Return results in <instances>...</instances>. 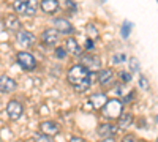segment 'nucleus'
Masks as SVG:
<instances>
[{
    "label": "nucleus",
    "mask_w": 158,
    "mask_h": 142,
    "mask_svg": "<svg viewBox=\"0 0 158 142\" xmlns=\"http://www.w3.org/2000/svg\"><path fill=\"white\" fill-rule=\"evenodd\" d=\"M60 5H62L65 10H71L73 13L76 11V5H74L73 0H60Z\"/></svg>",
    "instance_id": "obj_19"
},
{
    "label": "nucleus",
    "mask_w": 158,
    "mask_h": 142,
    "mask_svg": "<svg viewBox=\"0 0 158 142\" xmlns=\"http://www.w3.org/2000/svg\"><path fill=\"white\" fill-rule=\"evenodd\" d=\"M101 142H115V140H114L112 137H106V139H103Z\"/></svg>",
    "instance_id": "obj_31"
},
{
    "label": "nucleus",
    "mask_w": 158,
    "mask_h": 142,
    "mask_svg": "<svg viewBox=\"0 0 158 142\" xmlns=\"http://www.w3.org/2000/svg\"><path fill=\"white\" fill-rule=\"evenodd\" d=\"M120 142H136V137L133 136V134H127V136H123L122 137V140Z\"/></svg>",
    "instance_id": "obj_27"
},
{
    "label": "nucleus",
    "mask_w": 158,
    "mask_h": 142,
    "mask_svg": "<svg viewBox=\"0 0 158 142\" xmlns=\"http://www.w3.org/2000/svg\"><path fill=\"white\" fill-rule=\"evenodd\" d=\"M40 130H41L44 134H49V136H56L60 133V126L56 123V122H43L40 125Z\"/></svg>",
    "instance_id": "obj_16"
},
{
    "label": "nucleus",
    "mask_w": 158,
    "mask_h": 142,
    "mask_svg": "<svg viewBox=\"0 0 158 142\" xmlns=\"http://www.w3.org/2000/svg\"><path fill=\"white\" fill-rule=\"evenodd\" d=\"M117 120H118V128L125 130V128H128L131 123H133V115H131L130 112H123V114H122Z\"/></svg>",
    "instance_id": "obj_18"
},
{
    "label": "nucleus",
    "mask_w": 158,
    "mask_h": 142,
    "mask_svg": "<svg viewBox=\"0 0 158 142\" xmlns=\"http://www.w3.org/2000/svg\"><path fill=\"white\" fill-rule=\"evenodd\" d=\"M94 47H95V44H94V40H92V38H89V40L85 41V49H87V51H92Z\"/></svg>",
    "instance_id": "obj_29"
},
{
    "label": "nucleus",
    "mask_w": 158,
    "mask_h": 142,
    "mask_svg": "<svg viewBox=\"0 0 158 142\" xmlns=\"http://www.w3.org/2000/svg\"><path fill=\"white\" fill-rule=\"evenodd\" d=\"M123 60H125V55H123V54H115V55L112 57V62H114V63H122Z\"/></svg>",
    "instance_id": "obj_25"
},
{
    "label": "nucleus",
    "mask_w": 158,
    "mask_h": 142,
    "mask_svg": "<svg viewBox=\"0 0 158 142\" xmlns=\"http://www.w3.org/2000/svg\"><path fill=\"white\" fill-rule=\"evenodd\" d=\"M67 52H68V51L65 49V47H56V52H54V54H56V57H57V59H60V60H62V59L67 57Z\"/></svg>",
    "instance_id": "obj_22"
},
{
    "label": "nucleus",
    "mask_w": 158,
    "mask_h": 142,
    "mask_svg": "<svg viewBox=\"0 0 158 142\" xmlns=\"http://www.w3.org/2000/svg\"><path fill=\"white\" fill-rule=\"evenodd\" d=\"M16 88V81H13L8 76H2L0 77V92L2 93H11Z\"/></svg>",
    "instance_id": "obj_15"
},
{
    "label": "nucleus",
    "mask_w": 158,
    "mask_h": 142,
    "mask_svg": "<svg viewBox=\"0 0 158 142\" xmlns=\"http://www.w3.org/2000/svg\"><path fill=\"white\" fill-rule=\"evenodd\" d=\"M16 62L19 63V67L24 71H33L36 68L35 57L30 52H27V51H19V52L16 54Z\"/></svg>",
    "instance_id": "obj_4"
},
{
    "label": "nucleus",
    "mask_w": 158,
    "mask_h": 142,
    "mask_svg": "<svg viewBox=\"0 0 158 142\" xmlns=\"http://www.w3.org/2000/svg\"><path fill=\"white\" fill-rule=\"evenodd\" d=\"M130 67H131V71H133V73H138L139 71V62H138V59H131L130 60Z\"/></svg>",
    "instance_id": "obj_23"
},
{
    "label": "nucleus",
    "mask_w": 158,
    "mask_h": 142,
    "mask_svg": "<svg viewBox=\"0 0 158 142\" xmlns=\"http://www.w3.org/2000/svg\"><path fill=\"white\" fill-rule=\"evenodd\" d=\"M120 77H122L123 82H130V81H131V74H130V73H125V71L120 73Z\"/></svg>",
    "instance_id": "obj_28"
},
{
    "label": "nucleus",
    "mask_w": 158,
    "mask_h": 142,
    "mask_svg": "<svg viewBox=\"0 0 158 142\" xmlns=\"http://www.w3.org/2000/svg\"><path fill=\"white\" fill-rule=\"evenodd\" d=\"M40 8H41V11L46 13V14H56L57 10L60 8V2L59 0H41Z\"/></svg>",
    "instance_id": "obj_12"
},
{
    "label": "nucleus",
    "mask_w": 158,
    "mask_h": 142,
    "mask_svg": "<svg viewBox=\"0 0 158 142\" xmlns=\"http://www.w3.org/2000/svg\"><path fill=\"white\" fill-rule=\"evenodd\" d=\"M16 40H18V43H19L21 46H24V47H30V46L35 44V36H33L30 32H27V30H21V32L16 35Z\"/></svg>",
    "instance_id": "obj_13"
},
{
    "label": "nucleus",
    "mask_w": 158,
    "mask_h": 142,
    "mask_svg": "<svg viewBox=\"0 0 158 142\" xmlns=\"http://www.w3.org/2000/svg\"><path fill=\"white\" fill-rule=\"evenodd\" d=\"M13 10H15L16 14H21V16H35V13L38 10V3L36 0H15Z\"/></svg>",
    "instance_id": "obj_2"
},
{
    "label": "nucleus",
    "mask_w": 158,
    "mask_h": 142,
    "mask_svg": "<svg viewBox=\"0 0 158 142\" xmlns=\"http://www.w3.org/2000/svg\"><path fill=\"white\" fill-rule=\"evenodd\" d=\"M87 32H89V35H90L92 40H97V38H98V30H97V27H94L92 24L87 25Z\"/></svg>",
    "instance_id": "obj_21"
},
{
    "label": "nucleus",
    "mask_w": 158,
    "mask_h": 142,
    "mask_svg": "<svg viewBox=\"0 0 158 142\" xmlns=\"http://www.w3.org/2000/svg\"><path fill=\"white\" fill-rule=\"evenodd\" d=\"M67 79L76 92L81 93V92H85L92 84V71L87 67H84L82 63H77V65H73L68 70Z\"/></svg>",
    "instance_id": "obj_1"
},
{
    "label": "nucleus",
    "mask_w": 158,
    "mask_h": 142,
    "mask_svg": "<svg viewBox=\"0 0 158 142\" xmlns=\"http://www.w3.org/2000/svg\"><path fill=\"white\" fill-rule=\"evenodd\" d=\"M65 49L70 52V55H81V46L74 40V38H67L65 40Z\"/></svg>",
    "instance_id": "obj_17"
},
{
    "label": "nucleus",
    "mask_w": 158,
    "mask_h": 142,
    "mask_svg": "<svg viewBox=\"0 0 158 142\" xmlns=\"http://www.w3.org/2000/svg\"><path fill=\"white\" fill-rule=\"evenodd\" d=\"M3 22L6 24V29L10 32H16V33L21 32V21H19V18L16 14H6Z\"/></svg>",
    "instance_id": "obj_14"
},
{
    "label": "nucleus",
    "mask_w": 158,
    "mask_h": 142,
    "mask_svg": "<svg viewBox=\"0 0 158 142\" xmlns=\"http://www.w3.org/2000/svg\"><path fill=\"white\" fill-rule=\"evenodd\" d=\"M52 22H54V27L59 30V33L70 35V33H73V32H74V27L71 25V22H70V21H67L65 18H56Z\"/></svg>",
    "instance_id": "obj_10"
},
{
    "label": "nucleus",
    "mask_w": 158,
    "mask_h": 142,
    "mask_svg": "<svg viewBox=\"0 0 158 142\" xmlns=\"http://www.w3.org/2000/svg\"><path fill=\"white\" fill-rule=\"evenodd\" d=\"M98 84L103 88H109L114 84V71L112 70H100L98 73Z\"/></svg>",
    "instance_id": "obj_9"
},
{
    "label": "nucleus",
    "mask_w": 158,
    "mask_h": 142,
    "mask_svg": "<svg viewBox=\"0 0 158 142\" xmlns=\"http://www.w3.org/2000/svg\"><path fill=\"white\" fill-rule=\"evenodd\" d=\"M139 85H141V88H149V82H147V79L144 76L139 77Z\"/></svg>",
    "instance_id": "obj_26"
},
{
    "label": "nucleus",
    "mask_w": 158,
    "mask_h": 142,
    "mask_svg": "<svg viewBox=\"0 0 158 142\" xmlns=\"http://www.w3.org/2000/svg\"><path fill=\"white\" fill-rule=\"evenodd\" d=\"M59 30L57 29H46L41 33V41L46 46H56L59 43Z\"/></svg>",
    "instance_id": "obj_8"
},
{
    "label": "nucleus",
    "mask_w": 158,
    "mask_h": 142,
    "mask_svg": "<svg viewBox=\"0 0 158 142\" xmlns=\"http://www.w3.org/2000/svg\"><path fill=\"white\" fill-rule=\"evenodd\" d=\"M89 103H90L92 109L101 111L104 108V104L108 103V96H106V93H94L89 96Z\"/></svg>",
    "instance_id": "obj_11"
},
{
    "label": "nucleus",
    "mask_w": 158,
    "mask_h": 142,
    "mask_svg": "<svg viewBox=\"0 0 158 142\" xmlns=\"http://www.w3.org/2000/svg\"><path fill=\"white\" fill-rule=\"evenodd\" d=\"M36 142H54V140L51 139V136H49V134H44V133H43L41 136L38 137V140H36Z\"/></svg>",
    "instance_id": "obj_24"
},
{
    "label": "nucleus",
    "mask_w": 158,
    "mask_h": 142,
    "mask_svg": "<svg viewBox=\"0 0 158 142\" xmlns=\"http://www.w3.org/2000/svg\"><path fill=\"white\" fill-rule=\"evenodd\" d=\"M6 114L11 120H19L24 114V106L21 104L19 101L16 99H11L8 104H6Z\"/></svg>",
    "instance_id": "obj_5"
},
{
    "label": "nucleus",
    "mask_w": 158,
    "mask_h": 142,
    "mask_svg": "<svg viewBox=\"0 0 158 142\" xmlns=\"http://www.w3.org/2000/svg\"><path fill=\"white\" fill-rule=\"evenodd\" d=\"M120 130L118 128V125L115 126V125H112V123H109V122H106V123H101V125H98V128H97V134L101 137V139H106V137H114L115 134H117V131Z\"/></svg>",
    "instance_id": "obj_6"
},
{
    "label": "nucleus",
    "mask_w": 158,
    "mask_h": 142,
    "mask_svg": "<svg viewBox=\"0 0 158 142\" xmlns=\"http://www.w3.org/2000/svg\"><path fill=\"white\" fill-rule=\"evenodd\" d=\"M122 109H123L122 101H118V99H108V103L104 104V108L101 111H103V115L108 120H115V119H118L123 114Z\"/></svg>",
    "instance_id": "obj_3"
},
{
    "label": "nucleus",
    "mask_w": 158,
    "mask_h": 142,
    "mask_svg": "<svg viewBox=\"0 0 158 142\" xmlns=\"http://www.w3.org/2000/svg\"><path fill=\"white\" fill-rule=\"evenodd\" d=\"M156 142H158V137H156Z\"/></svg>",
    "instance_id": "obj_33"
},
{
    "label": "nucleus",
    "mask_w": 158,
    "mask_h": 142,
    "mask_svg": "<svg viewBox=\"0 0 158 142\" xmlns=\"http://www.w3.org/2000/svg\"><path fill=\"white\" fill-rule=\"evenodd\" d=\"M70 142H85L82 137H77V136H71L70 137Z\"/></svg>",
    "instance_id": "obj_30"
},
{
    "label": "nucleus",
    "mask_w": 158,
    "mask_h": 142,
    "mask_svg": "<svg viewBox=\"0 0 158 142\" xmlns=\"http://www.w3.org/2000/svg\"><path fill=\"white\" fill-rule=\"evenodd\" d=\"M156 123H158V115H156Z\"/></svg>",
    "instance_id": "obj_32"
},
{
    "label": "nucleus",
    "mask_w": 158,
    "mask_h": 142,
    "mask_svg": "<svg viewBox=\"0 0 158 142\" xmlns=\"http://www.w3.org/2000/svg\"><path fill=\"white\" fill-rule=\"evenodd\" d=\"M131 27H133V25H131L130 22H127V21H125V22L122 24V29H120V30H122V36H123V38H128Z\"/></svg>",
    "instance_id": "obj_20"
},
{
    "label": "nucleus",
    "mask_w": 158,
    "mask_h": 142,
    "mask_svg": "<svg viewBox=\"0 0 158 142\" xmlns=\"http://www.w3.org/2000/svg\"><path fill=\"white\" fill-rule=\"evenodd\" d=\"M79 57H81V63L84 67H87L92 73H94V71H100L101 62H100V59L97 55H94V54H82Z\"/></svg>",
    "instance_id": "obj_7"
}]
</instances>
